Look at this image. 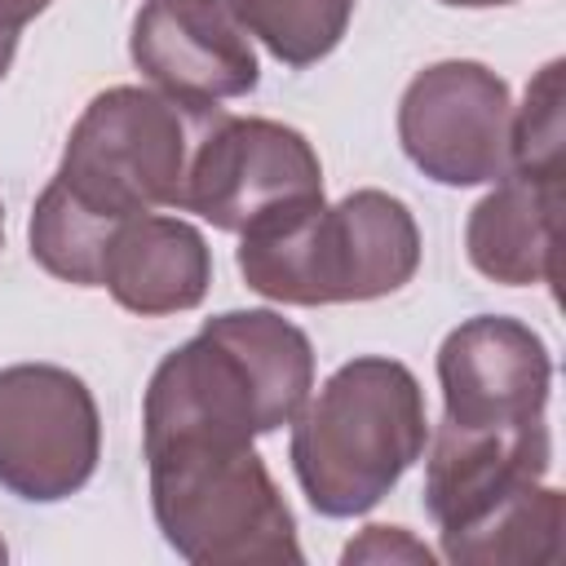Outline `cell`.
<instances>
[{
	"instance_id": "7402d4cb",
	"label": "cell",
	"mask_w": 566,
	"mask_h": 566,
	"mask_svg": "<svg viewBox=\"0 0 566 566\" xmlns=\"http://www.w3.org/2000/svg\"><path fill=\"white\" fill-rule=\"evenodd\" d=\"M0 248H4V203H0Z\"/></svg>"
},
{
	"instance_id": "5b68a950",
	"label": "cell",
	"mask_w": 566,
	"mask_h": 566,
	"mask_svg": "<svg viewBox=\"0 0 566 566\" xmlns=\"http://www.w3.org/2000/svg\"><path fill=\"white\" fill-rule=\"evenodd\" d=\"M221 106H195L159 88L115 84L97 93L75 119L57 181L102 217H137L177 208L190 159Z\"/></svg>"
},
{
	"instance_id": "52a82bcc",
	"label": "cell",
	"mask_w": 566,
	"mask_h": 566,
	"mask_svg": "<svg viewBox=\"0 0 566 566\" xmlns=\"http://www.w3.org/2000/svg\"><path fill=\"white\" fill-rule=\"evenodd\" d=\"M102 460L93 389L53 363L0 367V486L27 504H57L88 486Z\"/></svg>"
},
{
	"instance_id": "277c9868",
	"label": "cell",
	"mask_w": 566,
	"mask_h": 566,
	"mask_svg": "<svg viewBox=\"0 0 566 566\" xmlns=\"http://www.w3.org/2000/svg\"><path fill=\"white\" fill-rule=\"evenodd\" d=\"M146 455L164 544L195 566L305 562L296 517L252 442H168Z\"/></svg>"
},
{
	"instance_id": "7a4b0ae2",
	"label": "cell",
	"mask_w": 566,
	"mask_h": 566,
	"mask_svg": "<svg viewBox=\"0 0 566 566\" xmlns=\"http://www.w3.org/2000/svg\"><path fill=\"white\" fill-rule=\"evenodd\" d=\"M429 416L416 371L385 354L340 363L292 420L287 460L323 517L371 513L424 455Z\"/></svg>"
},
{
	"instance_id": "2e32d148",
	"label": "cell",
	"mask_w": 566,
	"mask_h": 566,
	"mask_svg": "<svg viewBox=\"0 0 566 566\" xmlns=\"http://www.w3.org/2000/svg\"><path fill=\"white\" fill-rule=\"evenodd\" d=\"M230 13L256 35L270 57L292 71L323 62L349 31L358 0H226Z\"/></svg>"
},
{
	"instance_id": "44dd1931",
	"label": "cell",
	"mask_w": 566,
	"mask_h": 566,
	"mask_svg": "<svg viewBox=\"0 0 566 566\" xmlns=\"http://www.w3.org/2000/svg\"><path fill=\"white\" fill-rule=\"evenodd\" d=\"M438 4H451V9H495V4H513V0H438Z\"/></svg>"
},
{
	"instance_id": "8992f818",
	"label": "cell",
	"mask_w": 566,
	"mask_h": 566,
	"mask_svg": "<svg viewBox=\"0 0 566 566\" xmlns=\"http://www.w3.org/2000/svg\"><path fill=\"white\" fill-rule=\"evenodd\" d=\"M323 199V164L310 137L261 115H217L190 159L181 212L243 234L279 212Z\"/></svg>"
},
{
	"instance_id": "ba28073f",
	"label": "cell",
	"mask_w": 566,
	"mask_h": 566,
	"mask_svg": "<svg viewBox=\"0 0 566 566\" xmlns=\"http://www.w3.org/2000/svg\"><path fill=\"white\" fill-rule=\"evenodd\" d=\"M398 142L438 186H495L509 177V84L473 57H447L416 71L398 97Z\"/></svg>"
},
{
	"instance_id": "9a60e30c",
	"label": "cell",
	"mask_w": 566,
	"mask_h": 566,
	"mask_svg": "<svg viewBox=\"0 0 566 566\" xmlns=\"http://www.w3.org/2000/svg\"><path fill=\"white\" fill-rule=\"evenodd\" d=\"M115 226H119L115 217H102V212L84 208L53 177L40 190L35 208H31L27 243H31V256L40 261V270H49L53 279L75 283V287H97L102 283V256H106V243H111Z\"/></svg>"
},
{
	"instance_id": "5bb4252c",
	"label": "cell",
	"mask_w": 566,
	"mask_h": 566,
	"mask_svg": "<svg viewBox=\"0 0 566 566\" xmlns=\"http://www.w3.org/2000/svg\"><path fill=\"white\" fill-rule=\"evenodd\" d=\"M562 517L566 500L557 486L531 482L486 509L478 522L438 535L442 557L455 566H539L562 557Z\"/></svg>"
},
{
	"instance_id": "6da1fadb",
	"label": "cell",
	"mask_w": 566,
	"mask_h": 566,
	"mask_svg": "<svg viewBox=\"0 0 566 566\" xmlns=\"http://www.w3.org/2000/svg\"><path fill=\"white\" fill-rule=\"evenodd\" d=\"M314 389L310 336L274 310L212 314L159 358L142 394V451L168 442H256L296 420Z\"/></svg>"
},
{
	"instance_id": "4fadbf2b",
	"label": "cell",
	"mask_w": 566,
	"mask_h": 566,
	"mask_svg": "<svg viewBox=\"0 0 566 566\" xmlns=\"http://www.w3.org/2000/svg\"><path fill=\"white\" fill-rule=\"evenodd\" d=\"M557 212L562 177L509 172L469 208L464 252L469 265L504 287H531L557 279Z\"/></svg>"
},
{
	"instance_id": "e0dca14e",
	"label": "cell",
	"mask_w": 566,
	"mask_h": 566,
	"mask_svg": "<svg viewBox=\"0 0 566 566\" xmlns=\"http://www.w3.org/2000/svg\"><path fill=\"white\" fill-rule=\"evenodd\" d=\"M562 57L539 66L526 84V102L513 106V142H509V172L522 177H562Z\"/></svg>"
},
{
	"instance_id": "ac0fdd59",
	"label": "cell",
	"mask_w": 566,
	"mask_h": 566,
	"mask_svg": "<svg viewBox=\"0 0 566 566\" xmlns=\"http://www.w3.org/2000/svg\"><path fill=\"white\" fill-rule=\"evenodd\" d=\"M340 562L345 566H354V562H371V566H385V562L389 566H433L438 557L407 526H367L358 539L345 544Z\"/></svg>"
},
{
	"instance_id": "3957f363",
	"label": "cell",
	"mask_w": 566,
	"mask_h": 566,
	"mask_svg": "<svg viewBox=\"0 0 566 566\" xmlns=\"http://www.w3.org/2000/svg\"><path fill=\"white\" fill-rule=\"evenodd\" d=\"M420 270V226L389 190L279 212L239 234L243 283L279 305H349L407 287Z\"/></svg>"
},
{
	"instance_id": "d6986e66",
	"label": "cell",
	"mask_w": 566,
	"mask_h": 566,
	"mask_svg": "<svg viewBox=\"0 0 566 566\" xmlns=\"http://www.w3.org/2000/svg\"><path fill=\"white\" fill-rule=\"evenodd\" d=\"M53 0H0V27L4 31H22L31 18H40Z\"/></svg>"
},
{
	"instance_id": "7c38bea8",
	"label": "cell",
	"mask_w": 566,
	"mask_h": 566,
	"mask_svg": "<svg viewBox=\"0 0 566 566\" xmlns=\"http://www.w3.org/2000/svg\"><path fill=\"white\" fill-rule=\"evenodd\" d=\"M97 287H106L115 305L142 318L186 314L212 287V248L181 217L137 212L115 226Z\"/></svg>"
},
{
	"instance_id": "9c48e42d",
	"label": "cell",
	"mask_w": 566,
	"mask_h": 566,
	"mask_svg": "<svg viewBox=\"0 0 566 566\" xmlns=\"http://www.w3.org/2000/svg\"><path fill=\"white\" fill-rule=\"evenodd\" d=\"M128 53L150 88L195 106L248 97L261 84L252 35L226 0H146L133 18Z\"/></svg>"
},
{
	"instance_id": "8fae6325",
	"label": "cell",
	"mask_w": 566,
	"mask_h": 566,
	"mask_svg": "<svg viewBox=\"0 0 566 566\" xmlns=\"http://www.w3.org/2000/svg\"><path fill=\"white\" fill-rule=\"evenodd\" d=\"M548 464H553V433L544 416L517 424L442 420L424 464V513L433 517L438 535H451L478 522L513 491L544 482Z\"/></svg>"
},
{
	"instance_id": "30bf717a",
	"label": "cell",
	"mask_w": 566,
	"mask_h": 566,
	"mask_svg": "<svg viewBox=\"0 0 566 566\" xmlns=\"http://www.w3.org/2000/svg\"><path fill=\"white\" fill-rule=\"evenodd\" d=\"M442 420L451 424H517L544 416L553 358L544 336L509 314H473L438 345Z\"/></svg>"
},
{
	"instance_id": "ffe728a7",
	"label": "cell",
	"mask_w": 566,
	"mask_h": 566,
	"mask_svg": "<svg viewBox=\"0 0 566 566\" xmlns=\"http://www.w3.org/2000/svg\"><path fill=\"white\" fill-rule=\"evenodd\" d=\"M13 53H18V31H4V27H0V80L9 75Z\"/></svg>"
},
{
	"instance_id": "603a6c76",
	"label": "cell",
	"mask_w": 566,
	"mask_h": 566,
	"mask_svg": "<svg viewBox=\"0 0 566 566\" xmlns=\"http://www.w3.org/2000/svg\"><path fill=\"white\" fill-rule=\"evenodd\" d=\"M4 557H9V548H4V539H0V562H4Z\"/></svg>"
}]
</instances>
